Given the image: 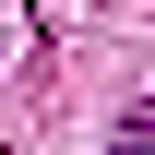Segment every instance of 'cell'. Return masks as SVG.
<instances>
[{
	"label": "cell",
	"instance_id": "cell-1",
	"mask_svg": "<svg viewBox=\"0 0 155 155\" xmlns=\"http://www.w3.org/2000/svg\"><path fill=\"white\" fill-rule=\"evenodd\" d=\"M107 155H155V96H143V107H131V119L107 131Z\"/></svg>",
	"mask_w": 155,
	"mask_h": 155
}]
</instances>
